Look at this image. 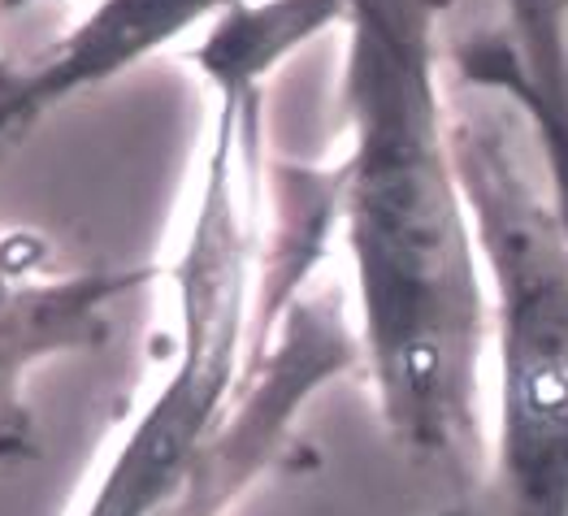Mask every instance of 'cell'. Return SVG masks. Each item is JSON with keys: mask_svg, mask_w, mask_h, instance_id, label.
Listing matches in <instances>:
<instances>
[{"mask_svg": "<svg viewBox=\"0 0 568 516\" xmlns=\"http://www.w3.org/2000/svg\"><path fill=\"white\" fill-rule=\"evenodd\" d=\"M529 127L568 222V83H547L529 95Z\"/></svg>", "mask_w": 568, "mask_h": 516, "instance_id": "obj_6", "label": "cell"}, {"mask_svg": "<svg viewBox=\"0 0 568 516\" xmlns=\"http://www.w3.org/2000/svg\"><path fill=\"white\" fill-rule=\"evenodd\" d=\"M447 0H347L338 235L390 443L465 504L486 465L490 308L452 140ZM452 504V508H456Z\"/></svg>", "mask_w": 568, "mask_h": 516, "instance_id": "obj_1", "label": "cell"}, {"mask_svg": "<svg viewBox=\"0 0 568 516\" xmlns=\"http://www.w3.org/2000/svg\"><path fill=\"white\" fill-rule=\"evenodd\" d=\"M152 279L156 270L61 274L40 239H0V417L36 370L104 347L113 308Z\"/></svg>", "mask_w": 568, "mask_h": 516, "instance_id": "obj_4", "label": "cell"}, {"mask_svg": "<svg viewBox=\"0 0 568 516\" xmlns=\"http://www.w3.org/2000/svg\"><path fill=\"white\" fill-rule=\"evenodd\" d=\"M36 4H44V0H0V18L22 13V9H36Z\"/></svg>", "mask_w": 568, "mask_h": 516, "instance_id": "obj_7", "label": "cell"}, {"mask_svg": "<svg viewBox=\"0 0 568 516\" xmlns=\"http://www.w3.org/2000/svg\"><path fill=\"white\" fill-rule=\"evenodd\" d=\"M13 74H18V65H9V61L0 57V92H4L9 83H13Z\"/></svg>", "mask_w": 568, "mask_h": 516, "instance_id": "obj_8", "label": "cell"}, {"mask_svg": "<svg viewBox=\"0 0 568 516\" xmlns=\"http://www.w3.org/2000/svg\"><path fill=\"white\" fill-rule=\"evenodd\" d=\"M239 4L243 0H95L92 13L74 22L48 57L18 70L0 92V152L52 104H70L113 83L152 52L179 44L195 27H213Z\"/></svg>", "mask_w": 568, "mask_h": 516, "instance_id": "obj_5", "label": "cell"}, {"mask_svg": "<svg viewBox=\"0 0 568 516\" xmlns=\"http://www.w3.org/2000/svg\"><path fill=\"white\" fill-rule=\"evenodd\" d=\"M361 365L356 322L338 291H304L265 347L252 352L235 404L156 516H231L291 447L295 422L334 377Z\"/></svg>", "mask_w": 568, "mask_h": 516, "instance_id": "obj_3", "label": "cell"}, {"mask_svg": "<svg viewBox=\"0 0 568 516\" xmlns=\"http://www.w3.org/2000/svg\"><path fill=\"white\" fill-rule=\"evenodd\" d=\"M456 170L490 308L486 465L443 516H568V222L508 95L452 92Z\"/></svg>", "mask_w": 568, "mask_h": 516, "instance_id": "obj_2", "label": "cell"}]
</instances>
